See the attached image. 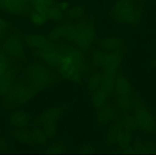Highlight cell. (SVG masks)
Here are the masks:
<instances>
[{"label":"cell","mask_w":156,"mask_h":155,"mask_svg":"<svg viewBox=\"0 0 156 155\" xmlns=\"http://www.w3.org/2000/svg\"><path fill=\"white\" fill-rule=\"evenodd\" d=\"M83 52L77 46L65 42H59L60 63L58 67L61 75L66 79L74 81L82 73L89 72Z\"/></svg>","instance_id":"obj_1"},{"label":"cell","mask_w":156,"mask_h":155,"mask_svg":"<svg viewBox=\"0 0 156 155\" xmlns=\"http://www.w3.org/2000/svg\"><path fill=\"white\" fill-rule=\"evenodd\" d=\"M142 13L133 0H118L109 15L117 22L134 25L140 22Z\"/></svg>","instance_id":"obj_2"},{"label":"cell","mask_w":156,"mask_h":155,"mask_svg":"<svg viewBox=\"0 0 156 155\" xmlns=\"http://www.w3.org/2000/svg\"><path fill=\"white\" fill-rule=\"evenodd\" d=\"M84 22L85 20L78 22H62L52 29L48 37L52 42H65L76 46Z\"/></svg>","instance_id":"obj_3"},{"label":"cell","mask_w":156,"mask_h":155,"mask_svg":"<svg viewBox=\"0 0 156 155\" xmlns=\"http://www.w3.org/2000/svg\"><path fill=\"white\" fill-rule=\"evenodd\" d=\"M29 76L32 87L37 92L44 89L52 82L50 71L40 64H34L30 67Z\"/></svg>","instance_id":"obj_4"},{"label":"cell","mask_w":156,"mask_h":155,"mask_svg":"<svg viewBox=\"0 0 156 155\" xmlns=\"http://www.w3.org/2000/svg\"><path fill=\"white\" fill-rule=\"evenodd\" d=\"M142 104L140 102H137L135 108V117L139 126V128L146 133H156V120L149 110Z\"/></svg>","instance_id":"obj_5"},{"label":"cell","mask_w":156,"mask_h":155,"mask_svg":"<svg viewBox=\"0 0 156 155\" xmlns=\"http://www.w3.org/2000/svg\"><path fill=\"white\" fill-rule=\"evenodd\" d=\"M107 137L109 142L117 143L121 148H126L132 140V134L121 125L117 124L110 128Z\"/></svg>","instance_id":"obj_6"},{"label":"cell","mask_w":156,"mask_h":155,"mask_svg":"<svg viewBox=\"0 0 156 155\" xmlns=\"http://www.w3.org/2000/svg\"><path fill=\"white\" fill-rule=\"evenodd\" d=\"M103 75V82L101 89L107 94L108 96L114 91L116 70L114 69H105Z\"/></svg>","instance_id":"obj_7"},{"label":"cell","mask_w":156,"mask_h":155,"mask_svg":"<svg viewBox=\"0 0 156 155\" xmlns=\"http://www.w3.org/2000/svg\"><path fill=\"white\" fill-rule=\"evenodd\" d=\"M29 0H0V6L11 12L16 13L28 8Z\"/></svg>","instance_id":"obj_8"},{"label":"cell","mask_w":156,"mask_h":155,"mask_svg":"<svg viewBox=\"0 0 156 155\" xmlns=\"http://www.w3.org/2000/svg\"><path fill=\"white\" fill-rule=\"evenodd\" d=\"M114 90L119 96H130L132 86L126 78L121 74L116 76Z\"/></svg>","instance_id":"obj_9"},{"label":"cell","mask_w":156,"mask_h":155,"mask_svg":"<svg viewBox=\"0 0 156 155\" xmlns=\"http://www.w3.org/2000/svg\"><path fill=\"white\" fill-rule=\"evenodd\" d=\"M122 57L123 52L120 49L111 52H106L103 67L105 69L117 70L122 63Z\"/></svg>","instance_id":"obj_10"},{"label":"cell","mask_w":156,"mask_h":155,"mask_svg":"<svg viewBox=\"0 0 156 155\" xmlns=\"http://www.w3.org/2000/svg\"><path fill=\"white\" fill-rule=\"evenodd\" d=\"M96 42L99 47L106 51L113 52L120 50L122 45L123 40L117 37H106L97 39Z\"/></svg>","instance_id":"obj_11"},{"label":"cell","mask_w":156,"mask_h":155,"mask_svg":"<svg viewBox=\"0 0 156 155\" xmlns=\"http://www.w3.org/2000/svg\"><path fill=\"white\" fill-rule=\"evenodd\" d=\"M3 49L7 53L15 56L22 55L23 52L22 42L17 36L10 37L5 43Z\"/></svg>","instance_id":"obj_12"},{"label":"cell","mask_w":156,"mask_h":155,"mask_svg":"<svg viewBox=\"0 0 156 155\" xmlns=\"http://www.w3.org/2000/svg\"><path fill=\"white\" fill-rule=\"evenodd\" d=\"M63 112L61 108H50L41 115L40 122L44 126L48 124L55 123Z\"/></svg>","instance_id":"obj_13"},{"label":"cell","mask_w":156,"mask_h":155,"mask_svg":"<svg viewBox=\"0 0 156 155\" xmlns=\"http://www.w3.org/2000/svg\"><path fill=\"white\" fill-rule=\"evenodd\" d=\"M34 10L46 16L50 9L55 5V0H29Z\"/></svg>","instance_id":"obj_14"},{"label":"cell","mask_w":156,"mask_h":155,"mask_svg":"<svg viewBox=\"0 0 156 155\" xmlns=\"http://www.w3.org/2000/svg\"><path fill=\"white\" fill-rule=\"evenodd\" d=\"M103 82V75L100 72L94 73L90 75L88 81V88L90 92L100 89Z\"/></svg>","instance_id":"obj_15"},{"label":"cell","mask_w":156,"mask_h":155,"mask_svg":"<svg viewBox=\"0 0 156 155\" xmlns=\"http://www.w3.org/2000/svg\"><path fill=\"white\" fill-rule=\"evenodd\" d=\"M98 112V120L102 123H108L113 118L114 112L112 107L109 106H102Z\"/></svg>","instance_id":"obj_16"},{"label":"cell","mask_w":156,"mask_h":155,"mask_svg":"<svg viewBox=\"0 0 156 155\" xmlns=\"http://www.w3.org/2000/svg\"><path fill=\"white\" fill-rule=\"evenodd\" d=\"M108 97L106 93L101 88L94 92L92 95V101L94 106L97 108L104 106Z\"/></svg>","instance_id":"obj_17"},{"label":"cell","mask_w":156,"mask_h":155,"mask_svg":"<svg viewBox=\"0 0 156 155\" xmlns=\"http://www.w3.org/2000/svg\"><path fill=\"white\" fill-rule=\"evenodd\" d=\"M28 115L22 111H17L12 117V122L15 125L23 126L26 125L29 122Z\"/></svg>","instance_id":"obj_18"},{"label":"cell","mask_w":156,"mask_h":155,"mask_svg":"<svg viewBox=\"0 0 156 155\" xmlns=\"http://www.w3.org/2000/svg\"><path fill=\"white\" fill-rule=\"evenodd\" d=\"M122 126L129 132L139 128V126L135 116L128 114H125L123 118Z\"/></svg>","instance_id":"obj_19"},{"label":"cell","mask_w":156,"mask_h":155,"mask_svg":"<svg viewBox=\"0 0 156 155\" xmlns=\"http://www.w3.org/2000/svg\"><path fill=\"white\" fill-rule=\"evenodd\" d=\"M30 18L32 23L37 26L44 25L48 20L45 15L34 10L30 12Z\"/></svg>","instance_id":"obj_20"},{"label":"cell","mask_w":156,"mask_h":155,"mask_svg":"<svg viewBox=\"0 0 156 155\" xmlns=\"http://www.w3.org/2000/svg\"><path fill=\"white\" fill-rule=\"evenodd\" d=\"M106 52L101 50H95L91 53V60L95 66L103 67Z\"/></svg>","instance_id":"obj_21"},{"label":"cell","mask_w":156,"mask_h":155,"mask_svg":"<svg viewBox=\"0 0 156 155\" xmlns=\"http://www.w3.org/2000/svg\"><path fill=\"white\" fill-rule=\"evenodd\" d=\"M85 11V7L83 5L76 6L69 9L66 14L68 19L77 20L84 14Z\"/></svg>","instance_id":"obj_22"},{"label":"cell","mask_w":156,"mask_h":155,"mask_svg":"<svg viewBox=\"0 0 156 155\" xmlns=\"http://www.w3.org/2000/svg\"><path fill=\"white\" fill-rule=\"evenodd\" d=\"M63 12L55 5L48 11L46 16L48 19L56 22H61L63 19Z\"/></svg>","instance_id":"obj_23"},{"label":"cell","mask_w":156,"mask_h":155,"mask_svg":"<svg viewBox=\"0 0 156 155\" xmlns=\"http://www.w3.org/2000/svg\"><path fill=\"white\" fill-rule=\"evenodd\" d=\"M117 105L124 112L131 110L133 106V103L130 96H119L117 97Z\"/></svg>","instance_id":"obj_24"},{"label":"cell","mask_w":156,"mask_h":155,"mask_svg":"<svg viewBox=\"0 0 156 155\" xmlns=\"http://www.w3.org/2000/svg\"><path fill=\"white\" fill-rule=\"evenodd\" d=\"M32 136L36 142L40 144L44 145L46 143V136L40 129H34Z\"/></svg>","instance_id":"obj_25"},{"label":"cell","mask_w":156,"mask_h":155,"mask_svg":"<svg viewBox=\"0 0 156 155\" xmlns=\"http://www.w3.org/2000/svg\"><path fill=\"white\" fill-rule=\"evenodd\" d=\"M44 126V133L47 138H51L54 136L55 133V123L48 124Z\"/></svg>","instance_id":"obj_26"},{"label":"cell","mask_w":156,"mask_h":155,"mask_svg":"<svg viewBox=\"0 0 156 155\" xmlns=\"http://www.w3.org/2000/svg\"><path fill=\"white\" fill-rule=\"evenodd\" d=\"M65 148L63 144L56 143L54 144L48 149L47 153L49 154H60L65 152Z\"/></svg>","instance_id":"obj_27"},{"label":"cell","mask_w":156,"mask_h":155,"mask_svg":"<svg viewBox=\"0 0 156 155\" xmlns=\"http://www.w3.org/2000/svg\"><path fill=\"white\" fill-rule=\"evenodd\" d=\"M135 154H147L150 153V149L144 147L142 144H136L134 150Z\"/></svg>","instance_id":"obj_28"},{"label":"cell","mask_w":156,"mask_h":155,"mask_svg":"<svg viewBox=\"0 0 156 155\" xmlns=\"http://www.w3.org/2000/svg\"><path fill=\"white\" fill-rule=\"evenodd\" d=\"M95 152V148L92 145H86L81 148L80 152L83 154L93 153Z\"/></svg>","instance_id":"obj_29"},{"label":"cell","mask_w":156,"mask_h":155,"mask_svg":"<svg viewBox=\"0 0 156 155\" xmlns=\"http://www.w3.org/2000/svg\"><path fill=\"white\" fill-rule=\"evenodd\" d=\"M55 5L64 12H66L68 9L69 4L68 2H56Z\"/></svg>","instance_id":"obj_30"},{"label":"cell","mask_w":156,"mask_h":155,"mask_svg":"<svg viewBox=\"0 0 156 155\" xmlns=\"http://www.w3.org/2000/svg\"><path fill=\"white\" fill-rule=\"evenodd\" d=\"M6 28V24L3 20L0 19V34H2Z\"/></svg>","instance_id":"obj_31"},{"label":"cell","mask_w":156,"mask_h":155,"mask_svg":"<svg viewBox=\"0 0 156 155\" xmlns=\"http://www.w3.org/2000/svg\"><path fill=\"white\" fill-rule=\"evenodd\" d=\"M155 152V153L154 154H156V152Z\"/></svg>","instance_id":"obj_32"},{"label":"cell","mask_w":156,"mask_h":155,"mask_svg":"<svg viewBox=\"0 0 156 155\" xmlns=\"http://www.w3.org/2000/svg\"><path fill=\"white\" fill-rule=\"evenodd\" d=\"M155 64H156V61L155 62Z\"/></svg>","instance_id":"obj_33"}]
</instances>
